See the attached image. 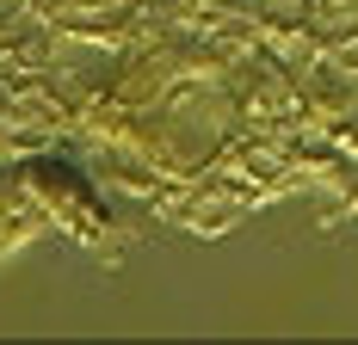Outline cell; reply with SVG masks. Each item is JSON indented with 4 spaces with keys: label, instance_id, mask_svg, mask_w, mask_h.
Listing matches in <instances>:
<instances>
[{
    "label": "cell",
    "instance_id": "6da1fadb",
    "mask_svg": "<svg viewBox=\"0 0 358 345\" xmlns=\"http://www.w3.org/2000/svg\"><path fill=\"white\" fill-rule=\"evenodd\" d=\"M235 130V93L216 74H179L143 117V142L167 172L204 167Z\"/></svg>",
    "mask_w": 358,
    "mask_h": 345
},
{
    "label": "cell",
    "instance_id": "7a4b0ae2",
    "mask_svg": "<svg viewBox=\"0 0 358 345\" xmlns=\"http://www.w3.org/2000/svg\"><path fill=\"white\" fill-rule=\"evenodd\" d=\"M43 74H50V87L62 93V99H99L117 87V74H124V56L111 50L106 37H87V31H62L50 43V56H43Z\"/></svg>",
    "mask_w": 358,
    "mask_h": 345
},
{
    "label": "cell",
    "instance_id": "3957f363",
    "mask_svg": "<svg viewBox=\"0 0 358 345\" xmlns=\"http://www.w3.org/2000/svg\"><path fill=\"white\" fill-rule=\"evenodd\" d=\"M56 13H106V6H117V0H50Z\"/></svg>",
    "mask_w": 358,
    "mask_h": 345
},
{
    "label": "cell",
    "instance_id": "277c9868",
    "mask_svg": "<svg viewBox=\"0 0 358 345\" xmlns=\"http://www.w3.org/2000/svg\"><path fill=\"white\" fill-rule=\"evenodd\" d=\"M13 6H19V0H0V19H13Z\"/></svg>",
    "mask_w": 358,
    "mask_h": 345
}]
</instances>
